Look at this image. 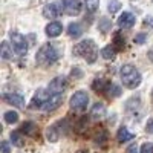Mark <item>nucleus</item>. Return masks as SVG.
Returning a JSON list of instances; mask_svg holds the SVG:
<instances>
[{
  "mask_svg": "<svg viewBox=\"0 0 153 153\" xmlns=\"http://www.w3.org/2000/svg\"><path fill=\"white\" fill-rule=\"evenodd\" d=\"M61 55H63V49L58 45L46 43L38 49L35 61H37V65H40V66H49V65H54Z\"/></svg>",
  "mask_w": 153,
  "mask_h": 153,
  "instance_id": "f257e3e1",
  "label": "nucleus"
},
{
  "mask_svg": "<svg viewBox=\"0 0 153 153\" xmlns=\"http://www.w3.org/2000/svg\"><path fill=\"white\" fill-rule=\"evenodd\" d=\"M120 76L123 84L129 89H135L141 84V74L133 65H124L120 69Z\"/></svg>",
  "mask_w": 153,
  "mask_h": 153,
  "instance_id": "f03ea898",
  "label": "nucleus"
},
{
  "mask_svg": "<svg viewBox=\"0 0 153 153\" xmlns=\"http://www.w3.org/2000/svg\"><path fill=\"white\" fill-rule=\"evenodd\" d=\"M74 54L86 58L87 63H94L98 58V49H97V45L94 43V40H83L75 46Z\"/></svg>",
  "mask_w": 153,
  "mask_h": 153,
  "instance_id": "7ed1b4c3",
  "label": "nucleus"
},
{
  "mask_svg": "<svg viewBox=\"0 0 153 153\" xmlns=\"http://www.w3.org/2000/svg\"><path fill=\"white\" fill-rule=\"evenodd\" d=\"M9 38L12 42V48H14V51L17 52V55H26L28 52V42L26 38H25L22 34H19L17 31H11L9 32Z\"/></svg>",
  "mask_w": 153,
  "mask_h": 153,
  "instance_id": "20e7f679",
  "label": "nucleus"
},
{
  "mask_svg": "<svg viewBox=\"0 0 153 153\" xmlns=\"http://www.w3.org/2000/svg\"><path fill=\"white\" fill-rule=\"evenodd\" d=\"M87 103H89V95L84 92V91H78L75 92L71 98V107L76 112H83L86 110L87 107Z\"/></svg>",
  "mask_w": 153,
  "mask_h": 153,
  "instance_id": "39448f33",
  "label": "nucleus"
},
{
  "mask_svg": "<svg viewBox=\"0 0 153 153\" xmlns=\"http://www.w3.org/2000/svg\"><path fill=\"white\" fill-rule=\"evenodd\" d=\"M52 97V94H51L48 89L45 91V89H40V91H37V94L34 95V98H32V101H31V104H29V107L31 109H43V106L46 104V101Z\"/></svg>",
  "mask_w": 153,
  "mask_h": 153,
  "instance_id": "423d86ee",
  "label": "nucleus"
},
{
  "mask_svg": "<svg viewBox=\"0 0 153 153\" xmlns=\"http://www.w3.org/2000/svg\"><path fill=\"white\" fill-rule=\"evenodd\" d=\"M66 86H68V81H66L65 76H57V78H54L52 81L49 83L48 91L52 95H61L63 92H65Z\"/></svg>",
  "mask_w": 153,
  "mask_h": 153,
  "instance_id": "0eeeda50",
  "label": "nucleus"
},
{
  "mask_svg": "<svg viewBox=\"0 0 153 153\" xmlns=\"http://www.w3.org/2000/svg\"><path fill=\"white\" fill-rule=\"evenodd\" d=\"M63 11L71 17L78 16L81 12V2L80 0H63Z\"/></svg>",
  "mask_w": 153,
  "mask_h": 153,
  "instance_id": "6e6552de",
  "label": "nucleus"
},
{
  "mask_svg": "<svg viewBox=\"0 0 153 153\" xmlns=\"http://www.w3.org/2000/svg\"><path fill=\"white\" fill-rule=\"evenodd\" d=\"M135 22H136V19L132 12H123L118 19V26L123 29H130L135 25Z\"/></svg>",
  "mask_w": 153,
  "mask_h": 153,
  "instance_id": "1a4fd4ad",
  "label": "nucleus"
},
{
  "mask_svg": "<svg viewBox=\"0 0 153 153\" xmlns=\"http://www.w3.org/2000/svg\"><path fill=\"white\" fill-rule=\"evenodd\" d=\"M3 100L8 104H12L16 107H25V98L20 94L16 92H9V94H3Z\"/></svg>",
  "mask_w": 153,
  "mask_h": 153,
  "instance_id": "9d476101",
  "label": "nucleus"
},
{
  "mask_svg": "<svg viewBox=\"0 0 153 153\" xmlns=\"http://www.w3.org/2000/svg\"><path fill=\"white\" fill-rule=\"evenodd\" d=\"M58 127H60L58 123H55V124H52V126L48 127V130H46V138H48L49 143H57L58 139H60V136L63 135V130H60Z\"/></svg>",
  "mask_w": 153,
  "mask_h": 153,
  "instance_id": "9b49d317",
  "label": "nucleus"
},
{
  "mask_svg": "<svg viewBox=\"0 0 153 153\" xmlns=\"http://www.w3.org/2000/svg\"><path fill=\"white\" fill-rule=\"evenodd\" d=\"M61 14V8L58 3H48L43 8V16L46 19H57Z\"/></svg>",
  "mask_w": 153,
  "mask_h": 153,
  "instance_id": "f8f14e48",
  "label": "nucleus"
},
{
  "mask_svg": "<svg viewBox=\"0 0 153 153\" xmlns=\"http://www.w3.org/2000/svg\"><path fill=\"white\" fill-rule=\"evenodd\" d=\"M61 95H52L48 101H46V104L43 106L42 110H46V112H51V110H55L60 104H61Z\"/></svg>",
  "mask_w": 153,
  "mask_h": 153,
  "instance_id": "ddd939ff",
  "label": "nucleus"
},
{
  "mask_svg": "<svg viewBox=\"0 0 153 153\" xmlns=\"http://www.w3.org/2000/svg\"><path fill=\"white\" fill-rule=\"evenodd\" d=\"M91 117L94 120H101L103 117H106V106L103 103H95L91 109Z\"/></svg>",
  "mask_w": 153,
  "mask_h": 153,
  "instance_id": "4468645a",
  "label": "nucleus"
},
{
  "mask_svg": "<svg viewBox=\"0 0 153 153\" xmlns=\"http://www.w3.org/2000/svg\"><path fill=\"white\" fill-rule=\"evenodd\" d=\"M63 31V26H61V23L58 22H51L48 26H46V34L48 37H58Z\"/></svg>",
  "mask_w": 153,
  "mask_h": 153,
  "instance_id": "2eb2a0df",
  "label": "nucleus"
},
{
  "mask_svg": "<svg viewBox=\"0 0 153 153\" xmlns=\"http://www.w3.org/2000/svg\"><path fill=\"white\" fill-rule=\"evenodd\" d=\"M110 86H112V84H110L107 80H104V78H97V80L94 81V84H92V89H94V91H97V92H104V91H109Z\"/></svg>",
  "mask_w": 153,
  "mask_h": 153,
  "instance_id": "dca6fc26",
  "label": "nucleus"
},
{
  "mask_svg": "<svg viewBox=\"0 0 153 153\" xmlns=\"http://www.w3.org/2000/svg\"><path fill=\"white\" fill-rule=\"evenodd\" d=\"M135 138V135L133 133H130L129 130L126 129V127H120V130H118V133H117V139H118V143H127V141H130V139H133Z\"/></svg>",
  "mask_w": 153,
  "mask_h": 153,
  "instance_id": "f3484780",
  "label": "nucleus"
},
{
  "mask_svg": "<svg viewBox=\"0 0 153 153\" xmlns=\"http://www.w3.org/2000/svg\"><path fill=\"white\" fill-rule=\"evenodd\" d=\"M115 55H117V48H115L113 45H109V46L101 49V57H103L104 60H113Z\"/></svg>",
  "mask_w": 153,
  "mask_h": 153,
  "instance_id": "a211bd4d",
  "label": "nucleus"
},
{
  "mask_svg": "<svg viewBox=\"0 0 153 153\" xmlns=\"http://www.w3.org/2000/svg\"><path fill=\"white\" fill-rule=\"evenodd\" d=\"M22 133L28 135V136H35V133H37V126H35L32 121L23 123V126H22Z\"/></svg>",
  "mask_w": 153,
  "mask_h": 153,
  "instance_id": "6ab92c4d",
  "label": "nucleus"
},
{
  "mask_svg": "<svg viewBox=\"0 0 153 153\" xmlns=\"http://www.w3.org/2000/svg\"><path fill=\"white\" fill-rule=\"evenodd\" d=\"M68 32H69L71 37L78 38V37H81V34H83V28L80 26L78 23H71L69 26H68Z\"/></svg>",
  "mask_w": 153,
  "mask_h": 153,
  "instance_id": "aec40b11",
  "label": "nucleus"
},
{
  "mask_svg": "<svg viewBox=\"0 0 153 153\" xmlns=\"http://www.w3.org/2000/svg\"><path fill=\"white\" fill-rule=\"evenodd\" d=\"M0 55H2L3 60L12 58V49L9 48V43L8 42H2V46H0Z\"/></svg>",
  "mask_w": 153,
  "mask_h": 153,
  "instance_id": "412c9836",
  "label": "nucleus"
},
{
  "mask_svg": "<svg viewBox=\"0 0 153 153\" xmlns=\"http://www.w3.org/2000/svg\"><path fill=\"white\" fill-rule=\"evenodd\" d=\"M11 143L12 146H16V147H23L25 146V139L22 136L20 132H11Z\"/></svg>",
  "mask_w": 153,
  "mask_h": 153,
  "instance_id": "4be33fe9",
  "label": "nucleus"
},
{
  "mask_svg": "<svg viewBox=\"0 0 153 153\" xmlns=\"http://www.w3.org/2000/svg\"><path fill=\"white\" fill-rule=\"evenodd\" d=\"M5 121H6L8 124H16V123L19 121V113L14 112V110L6 112V113H5Z\"/></svg>",
  "mask_w": 153,
  "mask_h": 153,
  "instance_id": "5701e85b",
  "label": "nucleus"
},
{
  "mask_svg": "<svg viewBox=\"0 0 153 153\" xmlns=\"http://www.w3.org/2000/svg\"><path fill=\"white\" fill-rule=\"evenodd\" d=\"M100 5V0H84V6L89 12H95L98 9Z\"/></svg>",
  "mask_w": 153,
  "mask_h": 153,
  "instance_id": "b1692460",
  "label": "nucleus"
},
{
  "mask_svg": "<svg viewBox=\"0 0 153 153\" xmlns=\"http://www.w3.org/2000/svg\"><path fill=\"white\" fill-rule=\"evenodd\" d=\"M113 46L117 48V49H123L124 48V38L121 37L120 32H117L113 35Z\"/></svg>",
  "mask_w": 153,
  "mask_h": 153,
  "instance_id": "393cba45",
  "label": "nucleus"
},
{
  "mask_svg": "<svg viewBox=\"0 0 153 153\" xmlns=\"http://www.w3.org/2000/svg\"><path fill=\"white\" fill-rule=\"evenodd\" d=\"M121 9V3L118 0H110L109 2V12L110 14H115V12H118Z\"/></svg>",
  "mask_w": 153,
  "mask_h": 153,
  "instance_id": "a878e982",
  "label": "nucleus"
},
{
  "mask_svg": "<svg viewBox=\"0 0 153 153\" xmlns=\"http://www.w3.org/2000/svg\"><path fill=\"white\" fill-rule=\"evenodd\" d=\"M139 153H153V144L152 143H144L141 146V150Z\"/></svg>",
  "mask_w": 153,
  "mask_h": 153,
  "instance_id": "bb28decb",
  "label": "nucleus"
},
{
  "mask_svg": "<svg viewBox=\"0 0 153 153\" xmlns=\"http://www.w3.org/2000/svg\"><path fill=\"white\" fill-rule=\"evenodd\" d=\"M112 26V23L109 20H101V31L103 32H107V29Z\"/></svg>",
  "mask_w": 153,
  "mask_h": 153,
  "instance_id": "cd10ccee",
  "label": "nucleus"
},
{
  "mask_svg": "<svg viewBox=\"0 0 153 153\" xmlns=\"http://www.w3.org/2000/svg\"><path fill=\"white\" fill-rule=\"evenodd\" d=\"M2 153H11V146L8 141H2Z\"/></svg>",
  "mask_w": 153,
  "mask_h": 153,
  "instance_id": "c85d7f7f",
  "label": "nucleus"
},
{
  "mask_svg": "<svg viewBox=\"0 0 153 153\" xmlns=\"http://www.w3.org/2000/svg\"><path fill=\"white\" fill-rule=\"evenodd\" d=\"M146 42V34H138L136 37H135V43H138V45H143Z\"/></svg>",
  "mask_w": 153,
  "mask_h": 153,
  "instance_id": "c756f323",
  "label": "nucleus"
},
{
  "mask_svg": "<svg viewBox=\"0 0 153 153\" xmlns=\"http://www.w3.org/2000/svg\"><path fill=\"white\" fill-rule=\"evenodd\" d=\"M146 132H147V133H153V118L147 121V124H146Z\"/></svg>",
  "mask_w": 153,
  "mask_h": 153,
  "instance_id": "7c9ffc66",
  "label": "nucleus"
},
{
  "mask_svg": "<svg viewBox=\"0 0 153 153\" xmlns=\"http://www.w3.org/2000/svg\"><path fill=\"white\" fill-rule=\"evenodd\" d=\"M127 153H139V152H138V146H136V143H133V144L129 146V149H127Z\"/></svg>",
  "mask_w": 153,
  "mask_h": 153,
  "instance_id": "2f4dec72",
  "label": "nucleus"
},
{
  "mask_svg": "<svg viewBox=\"0 0 153 153\" xmlns=\"http://www.w3.org/2000/svg\"><path fill=\"white\" fill-rule=\"evenodd\" d=\"M149 58H150V60L153 61V49H152V51H150V52H149Z\"/></svg>",
  "mask_w": 153,
  "mask_h": 153,
  "instance_id": "473e14b6",
  "label": "nucleus"
},
{
  "mask_svg": "<svg viewBox=\"0 0 153 153\" xmlns=\"http://www.w3.org/2000/svg\"><path fill=\"white\" fill-rule=\"evenodd\" d=\"M78 153H87V152H84V150H80V152H78Z\"/></svg>",
  "mask_w": 153,
  "mask_h": 153,
  "instance_id": "72a5a7b5",
  "label": "nucleus"
}]
</instances>
